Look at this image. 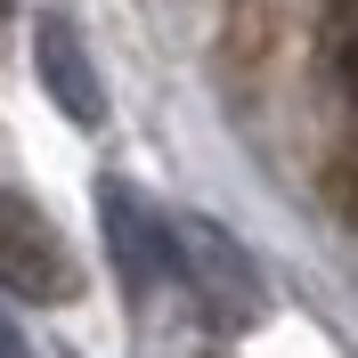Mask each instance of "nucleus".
<instances>
[{"label": "nucleus", "instance_id": "f257e3e1", "mask_svg": "<svg viewBox=\"0 0 358 358\" xmlns=\"http://www.w3.org/2000/svg\"><path fill=\"white\" fill-rule=\"evenodd\" d=\"M171 268L187 277V293L203 301V317L228 326V334H245V326H261V317H268V277H261V261H252V252L236 245L212 212L171 220Z\"/></svg>", "mask_w": 358, "mask_h": 358}, {"label": "nucleus", "instance_id": "f03ea898", "mask_svg": "<svg viewBox=\"0 0 358 358\" xmlns=\"http://www.w3.org/2000/svg\"><path fill=\"white\" fill-rule=\"evenodd\" d=\"M0 293H17V301H73L82 293V268H73L66 236L49 228L41 203H24L17 187H0Z\"/></svg>", "mask_w": 358, "mask_h": 358}, {"label": "nucleus", "instance_id": "7ed1b4c3", "mask_svg": "<svg viewBox=\"0 0 358 358\" xmlns=\"http://www.w3.org/2000/svg\"><path fill=\"white\" fill-rule=\"evenodd\" d=\"M98 228H106V252H114L122 293H131V301H147V293H155V277L171 268V228L147 212V196H138L122 171L98 179Z\"/></svg>", "mask_w": 358, "mask_h": 358}, {"label": "nucleus", "instance_id": "20e7f679", "mask_svg": "<svg viewBox=\"0 0 358 358\" xmlns=\"http://www.w3.org/2000/svg\"><path fill=\"white\" fill-rule=\"evenodd\" d=\"M33 73H41L49 106L66 114L73 131H106V82H98V57H90V41H82L73 17L49 8V17L33 24Z\"/></svg>", "mask_w": 358, "mask_h": 358}, {"label": "nucleus", "instance_id": "39448f33", "mask_svg": "<svg viewBox=\"0 0 358 358\" xmlns=\"http://www.w3.org/2000/svg\"><path fill=\"white\" fill-rule=\"evenodd\" d=\"M0 358H24V334H17V317H0Z\"/></svg>", "mask_w": 358, "mask_h": 358}, {"label": "nucleus", "instance_id": "423d86ee", "mask_svg": "<svg viewBox=\"0 0 358 358\" xmlns=\"http://www.w3.org/2000/svg\"><path fill=\"white\" fill-rule=\"evenodd\" d=\"M350 90H358V49H350Z\"/></svg>", "mask_w": 358, "mask_h": 358}, {"label": "nucleus", "instance_id": "0eeeda50", "mask_svg": "<svg viewBox=\"0 0 358 358\" xmlns=\"http://www.w3.org/2000/svg\"><path fill=\"white\" fill-rule=\"evenodd\" d=\"M8 8H17V0H0V24H8Z\"/></svg>", "mask_w": 358, "mask_h": 358}]
</instances>
